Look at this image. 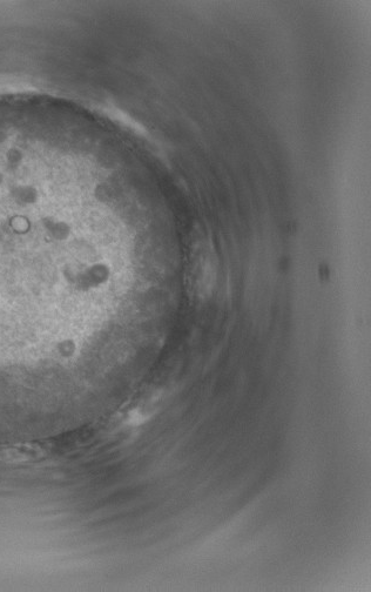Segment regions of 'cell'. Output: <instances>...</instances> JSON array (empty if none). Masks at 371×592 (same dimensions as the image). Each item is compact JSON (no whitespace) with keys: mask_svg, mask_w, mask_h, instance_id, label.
<instances>
[{"mask_svg":"<svg viewBox=\"0 0 371 592\" xmlns=\"http://www.w3.org/2000/svg\"><path fill=\"white\" fill-rule=\"evenodd\" d=\"M217 274V255L213 246L206 239H200L194 247L191 269L192 288L198 298L206 299L212 294Z\"/></svg>","mask_w":371,"mask_h":592,"instance_id":"1","label":"cell"}]
</instances>
